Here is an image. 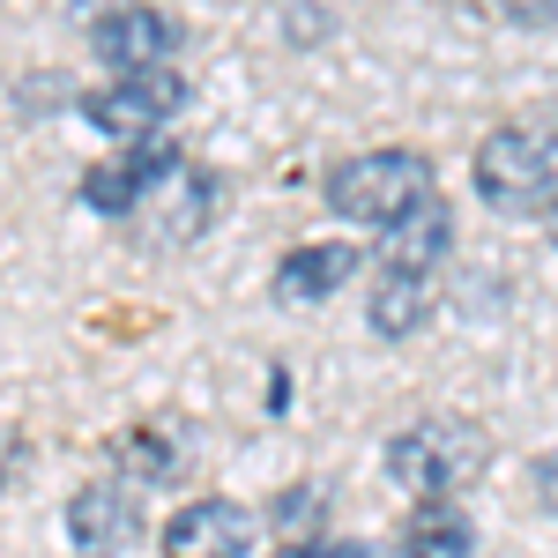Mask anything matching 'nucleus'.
Listing matches in <instances>:
<instances>
[{"label":"nucleus","mask_w":558,"mask_h":558,"mask_svg":"<svg viewBox=\"0 0 558 558\" xmlns=\"http://www.w3.org/2000/svg\"><path fill=\"white\" fill-rule=\"evenodd\" d=\"M476 194L499 216H551L558 209V128H499L476 142Z\"/></svg>","instance_id":"nucleus-1"},{"label":"nucleus","mask_w":558,"mask_h":558,"mask_svg":"<svg viewBox=\"0 0 558 558\" xmlns=\"http://www.w3.org/2000/svg\"><path fill=\"white\" fill-rule=\"evenodd\" d=\"M432 202V165L417 149H365V157H350L328 172V209L343 216V223H402V216Z\"/></svg>","instance_id":"nucleus-2"},{"label":"nucleus","mask_w":558,"mask_h":558,"mask_svg":"<svg viewBox=\"0 0 558 558\" xmlns=\"http://www.w3.org/2000/svg\"><path fill=\"white\" fill-rule=\"evenodd\" d=\"M387 470L417 499H447V492H462V484L484 476V432L462 425V417H425V425L387 439Z\"/></svg>","instance_id":"nucleus-3"},{"label":"nucleus","mask_w":558,"mask_h":558,"mask_svg":"<svg viewBox=\"0 0 558 558\" xmlns=\"http://www.w3.org/2000/svg\"><path fill=\"white\" fill-rule=\"evenodd\" d=\"M179 105H186V83H179L172 68H142V75H120V83L89 89V97H83V120L105 134V142H120V149H128V142H157Z\"/></svg>","instance_id":"nucleus-4"},{"label":"nucleus","mask_w":558,"mask_h":558,"mask_svg":"<svg viewBox=\"0 0 558 558\" xmlns=\"http://www.w3.org/2000/svg\"><path fill=\"white\" fill-rule=\"evenodd\" d=\"M172 172H179V149H172V142H128L120 157H105V165L83 179V202L97 216H128L134 202H149Z\"/></svg>","instance_id":"nucleus-5"},{"label":"nucleus","mask_w":558,"mask_h":558,"mask_svg":"<svg viewBox=\"0 0 558 558\" xmlns=\"http://www.w3.org/2000/svg\"><path fill=\"white\" fill-rule=\"evenodd\" d=\"M89 45H97V60L142 75V68H165V60L179 52V23L165 15V8H112V15L89 31Z\"/></svg>","instance_id":"nucleus-6"},{"label":"nucleus","mask_w":558,"mask_h":558,"mask_svg":"<svg viewBox=\"0 0 558 558\" xmlns=\"http://www.w3.org/2000/svg\"><path fill=\"white\" fill-rule=\"evenodd\" d=\"M172 558H254V514L231 499H194L186 514H172L165 529Z\"/></svg>","instance_id":"nucleus-7"},{"label":"nucleus","mask_w":558,"mask_h":558,"mask_svg":"<svg viewBox=\"0 0 558 558\" xmlns=\"http://www.w3.org/2000/svg\"><path fill=\"white\" fill-rule=\"evenodd\" d=\"M68 536H75V551L89 558H120L142 536V507L128 499V484H83L75 499H68Z\"/></svg>","instance_id":"nucleus-8"},{"label":"nucleus","mask_w":558,"mask_h":558,"mask_svg":"<svg viewBox=\"0 0 558 558\" xmlns=\"http://www.w3.org/2000/svg\"><path fill=\"white\" fill-rule=\"evenodd\" d=\"M447 246H454V216H447V202L432 194V202H417V209L402 216V223H387V268L395 276H432V260H447Z\"/></svg>","instance_id":"nucleus-9"},{"label":"nucleus","mask_w":558,"mask_h":558,"mask_svg":"<svg viewBox=\"0 0 558 558\" xmlns=\"http://www.w3.org/2000/svg\"><path fill=\"white\" fill-rule=\"evenodd\" d=\"M357 246H343V239H320V246H299V254H283V268H276V299L291 305H313L328 299V291H343L350 276H357Z\"/></svg>","instance_id":"nucleus-10"},{"label":"nucleus","mask_w":558,"mask_h":558,"mask_svg":"<svg viewBox=\"0 0 558 558\" xmlns=\"http://www.w3.org/2000/svg\"><path fill=\"white\" fill-rule=\"evenodd\" d=\"M476 551V529L462 507L447 499H417L410 507V529H402V558H470Z\"/></svg>","instance_id":"nucleus-11"},{"label":"nucleus","mask_w":558,"mask_h":558,"mask_svg":"<svg viewBox=\"0 0 558 558\" xmlns=\"http://www.w3.org/2000/svg\"><path fill=\"white\" fill-rule=\"evenodd\" d=\"M425 313H432V283L425 276H395V268H387L380 283H373V328H380V336L425 328Z\"/></svg>","instance_id":"nucleus-12"},{"label":"nucleus","mask_w":558,"mask_h":558,"mask_svg":"<svg viewBox=\"0 0 558 558\" xmlns=\"http://www.w3.org/2000/svg\"><path fill=\"white\" fill-rule=\"evenodd\" d=\"M313 521H320V492H313V484H291V492L276 499V529H283V544H299Z\"/></svg>","instance_id":"nucleus-13"},{"label":"nucleus","mask_w":558,"mask_h":558,"mask_svg":"<svg viewBox=\"0 0 558 558\" xmlns=\"http://www.w3.org/2000/svg\"><path fill=\"white\" fill-rule=\"evenodd\" d=\"M120 462H128L134 476H172L179 470V454H172V439L157 447V432H134L128 447H120Z\"/></svg>","instance_id":"nucleus-14"},{"label":"nucleus","mask_w":558,"mask_h":558,"mask_svg":"<svg viewBox=\"0 0 558 558\" xmlns=\"http://www.w3.org/2000/svg\"><path fill=\"white\" fill-rule=\"evenodd\" d=\"M313 558H395L387 544H365V536H343V544H320Z\"/></svg>","instance_id":"nucleus-15"},{"label":"nucleus","mask_w":558,"mask_h":558,"mask_svg":"<svg viewBox=\"0 0 558 558\" xmlns=\"http://www.w3.org/2000/svg\"><path fill=\"white\" fill-rule=\"evenodd\" d=\"M313 551H320V544H283L276 558H313Z\"/></svg>","instance_id":"nucleus-16"},{"label":"nucleus","mask_w":558,"mask_h":558,"mask_svg":"<svg viewBox=\"0 0 558 558\" xmlns=\"http://www.w3.org/2000/svg\"><path fill=\"white\" fill-rule=\"evenodd\" d=\"M551 246H558V209H551Z\"/></svg>","instance_id":"nucleus-17"}]
</instances>
